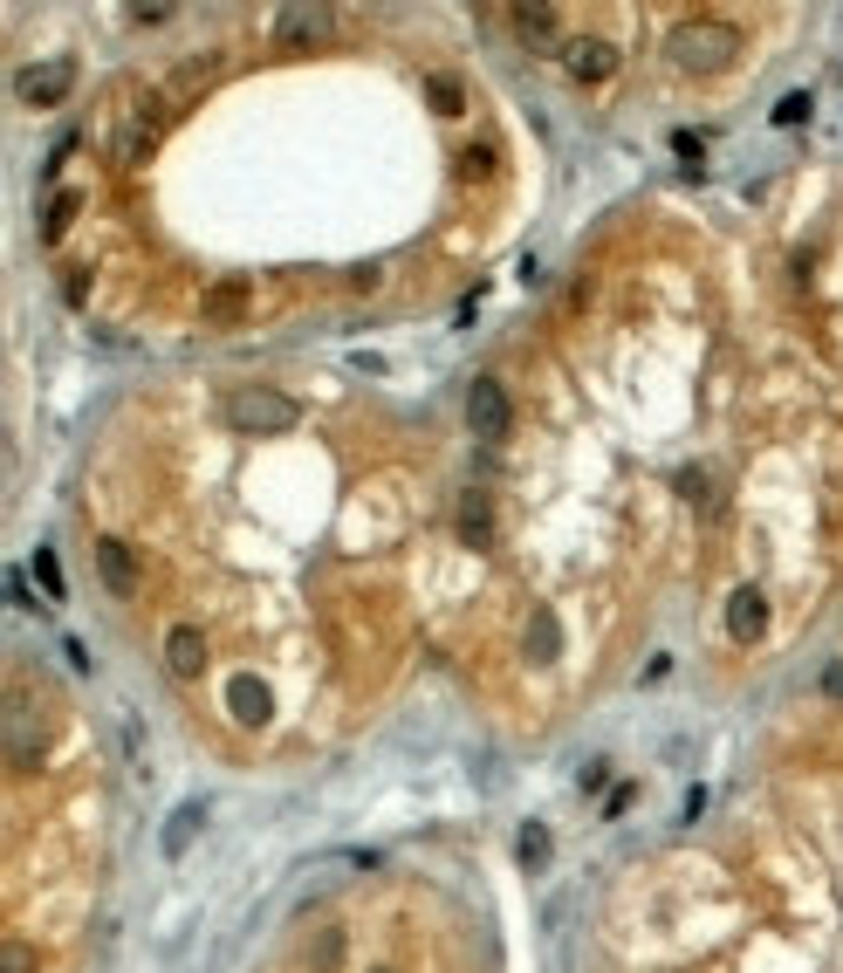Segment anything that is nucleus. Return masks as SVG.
<instances>
[{
  "label": "nucleus",
  "instance_id": "nucleus-13",
  "mask_svg": "<svg viewBox=\"0 0 843 973\" xmlns=\"http://www.w3.org/2000/svg\"><path fill=\"white\" fill-rule=\"evenodd\" d=\"M515 28H522L528 48H542V56H549V48L562 42V14L555 8H515Z\"/></svg>",
  "mask_w": 843,
  "mask_h": 973
},
{
  "label": "nucleus",
  "instance_id": "nucleus-6",
  "mask_svg": "<svg viewBox=\"0 0 843 973\" xmlns=\"http://www.w3.org/2000/svg\"><path fill=\"white\" fill-rule=\"evenodd\" d=\"M69 83H75V69H69V62H28V69L14 75V96L42 110V104H62Z\"/></svg>",
  "mask_w": 843,
  "mask_h": 973
},
{
  "label": "nucleus",
  "instance_id": "nucleus-7",
  "mask_svg": "<svg viewBox=\"0 0 843 973\" xmlns=\"http://www.w3.org/2000/svg\"><path fill=\"white\" fill-rule=\"evenodd\" d=\"M467 425L480 432V439H501V432H507V391H501V377H473V391H467Z\"/></svg>",
  "mask_w": 843,
  "mask_h": 973
},
{
  "label": "nucleus",
  "instance_id": "nucleus-25",
  "mask_svg": "<svg viewBox=\"0 0 843 973\" xmlns=\"http://www.w3.org/2000/svg\"><path fill=\"white\" fill-rule=\"evenodd\" d=\"M28 576H35V570H8V597H14L21 610H35V603H42V597L28 590Z\"/></svg>",
  "mask_w": 843,
  "mask_h": 973
},
{
  "label": "nucleus",
  "instance_id": "nucleus-1",
  "mask_svg": "<svg viewBox=\"0 0 843 973\" xmlns=\"http://www.w3.org/2000/svg\"><path fill=\"white\" fill-rule=\"evenodd\" d=\"M165 104L172 96H124V104L110 110V159L117 165H138V159H151V144H159V131H165Z\"/></svg>",
  "mask_w": 843,
  "mask_h": 973
},
{
  "label": "nucleus",
  "instance_id": "nucleus-8",
  "mask_svg": "<svg viewBox=\"0 0 843 973\" xmlns=\"http://www.w3.org/2000/svg\"><path fill=\"white\" fill-rule=\"evenodd\" d=\"M96 576H104L110 597H138V555H131V542L104 535V542H96Z\"/></svg>",
  "mask_w": 843,
  "mask_h": 973
},
{
  "label": "nucleus",
  "instance_id": "nucleus-15",
  "mask_svg": "<svg viewBox=\"0 0 843 973\" xmlns=\"http://www.w3.org/2000/svg\"><path fill=\"white\" fill-rule=\"evenodd\" d=\"M343 953H350L343 926H316V939H309V973H337V966H343Z\"/></svg>",
  "mask_w": 843,
  "mask_h": 973
},
{
  "label": "nucleus",
  "instance_id": "nucleus-16",
  "mask_svg": "<svg viewBox=\"0 0 843 973\" xmlns=\"http://www.w3.org/2000/svg\"><path fill=\"white\" fill-rule=\"evenodd\" d=\"M247 316V289H241V281H220V289H207V323H241Z\"/></svg>",
  "mask_w": 843,
  "mask_h": 973
},
{
  "label": "nucleus",
  "instance_id": "nucleus-27",
  "mask_svg": "<svg viewBox=\"0 0 843 973\" xmlns=\"http://www.w3.org/2000/svg\"><path fill=\"white\" fill-rule=\"evenodd\" d=\"M809 117V96H782L775 104V124H803Z\"/></svg>",
  "mask_w": 843,
  "mask_h": 973
},
{
  "label": "nucleus",
  "instance_id": "nucleus-5",
  "mask_svg": "<svg viewBox=\"0 0 843 973\" xmlns=\"http://www.w3.org/2000/svg\"><path fill=\"white\" fill-rule=\"evenodd\" d=\"M562 69H570L576 83H610V75H618V48L604 35H576V42H562Z\"/></svg>",
  "mask_w": 843,
  "mask_h": 973
},
{
  "label": "nucleus",
  "instance_id": "nucleus-23",
  "mask_svg": "<svg viewBox=\"0 0 843 973\" xmlns=\"http://www.w3.org/2000/svg\"><path fill=\"white\" fill-rule=\"evenodd\" d=\"M549 645H555V618L542 610V618L528 624V652H535V658H549Z\"/></svg>",
  "mask_w": 843,
  "mask_h": 973
},
{
  "label": "nucleus",
  "instance_id": "nucleus-18",
  "mask_svg": "<svg viewBox=\"0 0 843 973\" xmlns=\"http://www.w3.org/2000/svg\"><path fill=\"white\" fill-rule=\"evenodd\" d=\"M75 207H83V199H75L69 186H62V192H48V199H42V241H62V234H69V220H75Z\"/></svg>",
  "mask_w": 843,
  "mask_h": 973
},
{
  "label": "nucleus",
  "instance_id": "nucleus-17",
  "mask_svg": "<svg viewBox=\"0 0 843 973\" xmlns=\"http://www.w3.org/2000/svg\"><path fill=\"white\" fill-rule=\"evenodd\" d=\"M494 172H501L494 144H467V151H459V165H453V178H459V186H488Z\"/></svg>",
  "mask_w": 843,
  "mask_h": 973
},
{
  "label": "nucleus",
  "instance_id": "nucleus-14",
  "mask_svg": "<svg viewBox=\"0 0 843 973\" xmlns=\"http://www.w3.org/2000/svg\"><path fill=\"white\" fill-rule=\"evenodd\" d=\"M459 535H467V549H488V542H494V521H488V486H467V501H459Z\"/></svg>",
  "mask_w": 843,
  "mask_h": 973
},
{
  "label": "nucleus",
  "instance_id": "nucleus-12",
  "mask_svg": "<svg viewBox=\"0 0 843 973\" xmlns=\"http://www.w3.org/2000/svg\"><path fill=\"white\" fill-rule=\"evenodd\" d=\"M329 28H337L329 14H316V8H289V14L274 21V42H281V48H316V42H329Z\"/></svg>",
  "mask_w": 843,
  "mask_h": 973
},
{
  "label": "nucleus",
  "instance_id": "nucleus-29",
  "mask_svg": "<svg viewBox=\"0 0 843 973\" xmlns=\"http://www.w3.org/2000/svg\"><path fill=\"white\" fill-rule=\"evenodd\" d=\"M377 973H391V966H377Z\"/></svg>",
  "mask_w": 843,
  "mask_h": 973
},
{
  "label": "nucleus",
  "instance_id": "nucleus-20",
  "mask_svg": "<svg viewBox=\"0 0 843 973\" xmlns=\"http://www.w3.org/2000/svg\"><path fill=\"white\" fill-rule=\"evenodd\" d=\"M425 96H432V110H446V117L467 110V90H459V75H425Z\"/></svg>",
  "mask_w": 843,
  "mask_h": 973
},
{
  "label": "nucleus",
  "instance_id": "nucleus-4",
  "mask_svg": "<svg viewBox=\"0 0 843 973\" xmlns=\"http://www.w3.org/2000/svg\"><path fill=\"white\" fill-rule=\"evenodd\" d=\"M48 754V720H42V706L35 700H8V761H21V767H35Z\"/></svg>",
  "mask_w": 843,
  "mask_h": 973
},
{
  "label": "nucleus",
  "instance_id": "nucleus-26",
  "mask_svg": "<svg viewBox=\"0 0 843 973\" xmlns=\"http://www.w3.org/2000/svg\"><path fill=\"white\" fill-rule=\"evenodd\" d=\"M90 295V268H69L62 274V302H83Z\"/></svg>",
  "mask_w": 843,
  "mask_h": 973
},
{
  "label": "nucleus",
  "instance_id": "nucleus-22",
  "mask_svg": "<svg viewBox=\"0 0 843 973\" xmlns=\"http://www.w3.org/2000/svg\"><path fill=\"white\" fill-rule=\"evenodd\" d=\"M28 570H35V583H42L48 597H69V583H62V562H56V549H35V562H28Z\"/></svg>",
  "mask_w": 843,
  "mask_h": 973
},
{
  "label": "nucleus",
  "instance_id": "nucleus-21",
  "mask_svg": "<svg viewBox=\"0 0 843 973\" xmlns=\"http://www.w3.org/2000/svg\"><path fill=\"white\" fill-rule=\"evenodd\" d=\"M199 823H207V809H199V802H186V809H178V823L165 830V857H178V851H186V843L199 836Z\"/></svg>",
  "mask_w": 843,
  "mask_h": 973
},
{
  "label": "nucleus",
  "instance_id": "nucleus-3",
  "mask_svg": "<svg viewBox=\"0 0 843 973\" xmlns=\"http://www.w3.org/2000/svg\"><path fill=\"white\" fill-rule=\"evenodd\" d=\"M226 425L234 432H289L295 425V398L268 391V384H241V391H226Z\"/></svg>",
  "mask_w": 843,
  "mask_h": 973
},
{
  "label": "nucleus",
  "instance_id": "nucleus-11",
  "mask_svg": "<svg viewBox=\"0 0 843 973\" xmlns=\"http://www.w3.org/2000/svg\"><path fill=\"white\" fill-rule=\"evenodd\" d=\"M165 672L172 679H199V672H207V637H199L192 624H172L165 631Z\"/></svg>",
  "mask_w": 843,
  "mask_h": 973
},
{
  "label": "nucleus",
  "instance_id": "nucleus-9",
  "mask_svg": "<svg viewBox=\"0 0 843 973\" xmlns=\"http://www.w3.org/2000/svg\"><path fill=\"white\" fill-rule=\"evenodd\" d=\"M761 631H769V597L761 590H734L727 597V637L734 645H761Z\"/></svg>",
  "mask_w": 843,
  "mask_h": 973
},
{
  "label": "nucleus",
  "instance_id": "nucleus-2",
  "mask_svg": "<svg viewBox=\"0 0 843 973\" xmlns=\"http://www.w3.org/2000/svg\"><path fill=\"white\" fill-rule=\"evenodd\" d=\"M672 62L686 69V75H713L727 56H734V28L727 21H713V14H693V21H679L672 28Z\"/></svg>",
  "mask_w": 843,
  "mask_h": 973
},
{
  "label": "nucleus",
  "instance_id": "nucleus-19",
  "mask_svg": "<svg viewBox=\"0 0 843 973\" xmlns=\"http://www.w3.org/2000/svg\"><path fill=\"white\" fill-rule=\"evenodd\" d=\"M515 857H522V870H542V864H549V823H522Z\"/></svg>",
  "mask_w": 843,
  "mask_h": 973
},
{
  "label": "nucleus",
  "instance_id": "nucleus-10",
  "mask_svg": "<svg viewBox=\"0 0 843 973\" xmlns=\"http://www.w3.org/2000/svg\"><path fill=\"white\" fill-rule=\"evenodd\" d=\"M226 706H234V720H241V727H261V720H268V706H274V693H268V679H261V672H234V679H226Z\"/></svg>",
  "mask_w": 843,
  "mask_h": 973
},
{
  "label": "nucleus",
  "instance_id": "nucleus-24",
  "mask_svg": "<svg viewBox=\"0 0 843 973\" xmlns=\"http://www.w3.org/2000/svg\"><path fill=\"white\" fill-rule=\"evenodd\" d=\"M0 973H35V946H8V953H0Z\"/></svg>",
  "mask_w": 843,
  "mask_h": 973
},
{
  "label": "nucleus",
  "instance_id": "nucleus-28",
  "mask_svg": "<svg viewBox=\"0 0 843 973\" xmlns=\"http://www.w3.org/2000/svg\"><path fill=\"white\" fill-rule=\"evenodd\" d=\"M823 693H830V700H843V665H830V672H823Z\"/></svg>",
  "mask_w": 843,
  "mask_h": 973
}]
</instances>
